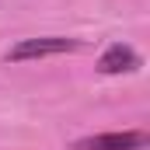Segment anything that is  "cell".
<instances>
[{"instance_id": "1", "label": "cell", "mask_w": 150, "mask_h": 150, "mask_svg": "<svg viewBox=\"0 0 150 150\" xmlns=\"http://www.w3.org/2000/svg\"><path fill=\"white\" fill-rule=\"evenodd\" d=\"M77 38H59V35H45V38H25L18 45L7 49V59L11 63H21V59H42V56H56V52H74Z\"/></svg>"}, {"instance_id": "2", "label": "cell", "mask_w": 150, "mask_h": 150, "mask_svg": "<svg viewBox=\"0 0 150 150\" xmlns=\"http://www.w3.org/2000/svg\"><path fill=\"white\" fill-rule=\"evenodd\" d=\"M147 143V133L129 129V133H98V136H84L77 140L74 150H140Z\"/></svg>"}, {"instance_id": "3", "label": "cell", "mask_w": 150, "mask_h": 150, "mask_svg": "<svg viewBox=\"0 0 150 150\" xmlns=\"http://www.w3.org/2000/svg\"><path fill=\"white\" fill-rule=\"evenodd\" d=\"M136 67H140V56H136L129 45H122V42L108 45V49L101 52V59H98V70H101V74H133Z\"/></svg>"}]
</instances>
